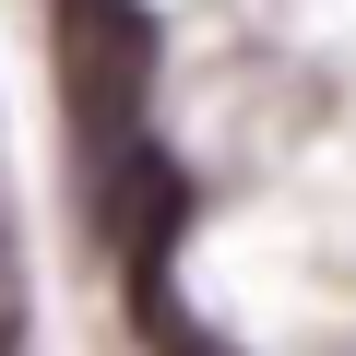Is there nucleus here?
Instances as JSON below:
<instances>
[{
    "label": "nucleus",
    "mask_w": 356,
    "mask_h": 356,
    "mask_svg": "<svg viewBox=\"0 0 356 356\" xmlns=\"http://www.w3.org/2000/svg\"><path fill=\"white\" fill-rule=\"evenodd\" d=\"M24 344V250H13V226H0V356Z\"/></svg>",
    "instance_id": "obj_2"
},
{
    "label": "nucleus",
    "mask_w": 356,
    "mask_h": 356,
    "mask_svg": "<svg viewBox=\"0 0 356 356\" xmlns=\"http://www.w3.org/2000/svg\"><path fill=\"white\" fill-rule=\"evenodd\" d=\"M48 60H60V107H72V131H83L95 166L119 143H143V95H154L143 0H48Z\"/></svg>",
    "instance_id": "obj_1"
}]
</instances>
